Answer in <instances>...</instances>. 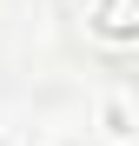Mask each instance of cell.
Here are the masks:
<instances>
[{
	"label": "cell",
	"mask_w": 139,
	"mask_h": 146,
	"mask_svg": "<svg viewBox=\"0 0 139 146\" xmlns=\"http://www.w3.org/2000/svg\"><path fill=\"white\" fill-rule=\"evenodd\" d=\"M86 33L113 53H126L139 40V0H86Z\"/></svg>",
	"instance_id": "6da1fadb"
},
{
	"label": "cell",
	"mask_w": 139,
	"mask_h": 146,
	"mask_svg": "<svg viewBox=\"0 0 139 146\" xmlns=\"http://www.w3.org/2000/svg\"><path fill=\"white\" fill-rule=\"evenodd\" d=\"M99 133H106L113 146L132 139V100H126V93H106V100H99Z\"/></svg>",
	"instance_id": "7a4b0ae2"
}]
</instances>
